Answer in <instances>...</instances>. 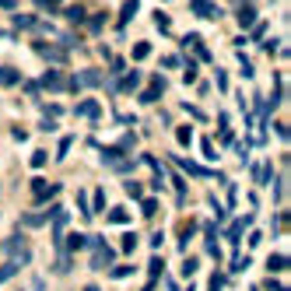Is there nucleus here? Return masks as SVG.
I'll list each match as a JSON object with an SVG mask.
<instances>
[{
  "label": "nucleus",
  "instance_id": "1",
  "mask_svg": "<svg viewBox=\"0 0 291 291\" xmlns=\"http://www.w3.org/2000/svg\"><path fill=\"white\" fill-rule=\"evenodd\" d=\"M0 253H11V260H18V263H28V260H32V249L25 245V235H21V232L11 235L7 242H0Z\"/></svg>",
  "mask_w": 291,
  "mask_h": 291
},
{
  "label": "nucleus",
  "instance_id": "2",
  "mask_svg": "<svg viewBox=\"0 0 291 291\" xmlns=\"http://www.w3.org/2000/svg\"><path fill=\"white\" fill-rule=\"evenodd\" d=\"M92 249H95V256H92V270H102V267L112 263V249L105 245V239H95Z\"/></svg>",
  "mask_w": 291,
  "mask_h": 291
},
{
  "label": "nucleus",
  "instance_id": "3",
  "mask_svg": "<svg viewBox=\"0 0 291 291\" xmlns=\"http://www.w3.org/2000/svg\"><path fill=\"white\" fill-rule=\"evenodd\" d=\"M35 85H39V92H63V88H67V81H63L60 70H49L43 81H35Z\"/></svg>",
  "mask_w": 291,
  "mask_h": 291
},
{
  "label": "nucleus",
  "instance_id": "4",
  "mask_svg": "<svg viewBox=\"0 0 291 291\" xmlns=\"http://www.w3.org/2000/svg\"><path fill=\"white\" fill-rule=\"evenodd\" d=\"M35 49H39V56L49 60V63H67V49H56L49 43H35Z\"/></svg>",
  "mask_w": 291,
  "mask_h": 291
},
{
  "label": "nucleus",
  "instance_id": "5",
  "mask_svg": "<svg viewBox=\"0 0 291 291\" xmlns=\"http://www.w3.org/2000/svg\"><path fill=\"white\" fill-rule=\"evenodd\" d=\"M60 186H49V183H43V179H32V196H35V203H46V200H53V193H56Z\"/></svg>",
  "mask_w": 291,
  "mask_h": 291
},
{
  "label": "nucleus",
  "instance_id": "6",
  "mask_svg": "<svg viewBox=\"0 0 291 291\" xmlns=\"http://www.w3.org/2000/svg\"><path fill=\"white\" fill-rule=\"evenodd\" d=\"M60 211H63V207H49V211H39V214H28V218H25V225H28V228H43V225H46L49 218H56Z\"/></svg>",
  "mask_w": 291,
  "mask_h": 291
},
{
  "label": "nucleus",
  "instance_id": "7",
  "mask_svg": "<svg viewBox=\"0 0 291 291\" xmlns=\"http://www.w3.org/2000/svg\"><path fill=\"white\" fill-rule=\"evenodd\" d=\"M161 92H165V77H154L151 85H147V92L141 95V102H144V105H151V102H158V98H161Z\"/></svg>",
  "mask_w": 291,
  "mask_h": 291
},
{
  "label": "nucleus",
  "instance_id": "8",
  "mask_svg": "<svg viewBox=\"0 0 291 291\" xmlns=\"http://www.w3.org/2000/svg\"><path fill=\"white\" fill-rule=\"evenodd\" d=\"M137 7H141V0H127V4H123V11H119V21H116V25H119V32H123V28H127V25L134 21Z\"/></svg>",
  "mask_w": 291,
  "mask_h": 291
},
{
  "label": "nucleus",
  "instance_id": "9",
  "mask_svg": "<svg viewBox=\"0 0 291 291\" xmlns=\"http://www.w3.org/2000/svg\"><path fill=\"white\" fill-rule=\"evenodd\" d=\"M77 116H85V119H98V116H102V109H98V102H95V98H85V102L77 105Z\"/></svg>",
  "mask_w": 291,
  "mask_h": 291
},
{
  "label": "nucleus",
  "instance_id": "10",
  "mask_svg": "<svg viewBox=\"0 0 291 291\" xmlns=\"http://www.w3.org/2000/svg\"><path fill=\"white\" fill-rule=\"evenodd\" d=\"M18 81H21V74H18V67H0V85H4V88H14L18 85Z\"/></svg>",
  "mask_w": 291,
  "mask_h": 291
},
{
  "label": "nucleus",
  "instance_id": "11",
  "mask_svg": "<svg viewBox=\"0 0 291 291\" xmlns=\"http://www.w3.org/2000/svg\"><path fill=\"white\" fill-rule=\"evenodd\" d=\"M21 267H25V263H18V260H7L4 267H0V284H4V281H11V277H14Z\"/></svg>",
  "mask_w": 291,
  "mask_h": 291
},
{
  "label": "nucleus",
  "instance_id": "12",
  "mask_svg": "<svg viewBox=\"0 0 291 291\" xmlns=\"http://www.w3.org/2000/svg\"><path fill=\"white\" fill-rule=\"evenodd\" d=\"M137 85H141V74H137V70H130L127 77L119 81V92H137Z\"/></svg>",
  "mask_w": 291,
  "mask_h": 291
},
{
  "label": "nucleus",
  "instance_id": "13",
  "mask_svg": "<svg viewBox=\"0 0 291 291\" xmlns=\"http://www.w3.org/2000/svg\"><path fill=\"white\" fill-rule=\"evenodd\" d=\"M179 169H183V172H190V176H211L207 169H200V165H196V161H190V158H179Z\"/></svg>",
  "mask_w": 291,
  "mask_h": 291
},
{
  "label": "nucleus",
  "instance_id": "14",
  "mask_svg": "<svg viewBox=\"0 0 291 291\" xmlns=\"http://www.w3.org/2000/svg\"><path fill=\"white\" fill-rule=\"evenodd\" d=\"M127 221H130L127 207H112V211H109V225H127Z\"/></svg>",
  "mask_w": 291,
  "mask_h": 291
},
{
  "label": "nucleus",
  "instance_id": "15",
  "mask_svg": "<svg viewBox=\"0 0 291 291\" xmlns=\"http://www.w3.org/2000/svg\"><path fill=\"white\" fill-rule=\"evenodd\" d=\"M14 25H18V28H46L43 21L32 18V14H18V18H14Z\"/></svg>",
  "mask_w": 291,
  "mask_h": 291
},
{
  "label": "nucleus",
  "instance_id": "16",
  "mask_svg": "<svg viewBox=\"0 0 291 291\" xmlns=\"http://www.w3.org/2000/svg\"><path fill=\"white\" fill-rule=\"evenodd\" d=\"M85 245H88V239H85V235H77V232H74V235H67V253H77V249H85Z\"/></svg>",
  "mask_w": 291,
  "mask_h": 291
},
{
  "label": "nucleus",
  "instance_id": "17",
  "mask_svg": "<svg viewBox=\"0 0 291 291\" xmlns=\"http://www.w3.org/2000/svg\"><path fill=\"white\" fill-rule=\"evenodd\" d=\"M193 11L196 14H207V18H218V7H211L207 0H193Z\"/></svg>",
  "mask_w": 291,
  "mask_h": 291
},
{
  "label": "nucleus",
  "instance_id": "18",
  "mask_svg": "<svg viewBox=\"0 0 291 291\" xmlns=\"http://www.w3.org/2000/svg\"><path fill=\"white\" fill-rule=\"evenodd\" d=\"M253 179H256V183H267V179H270V165H267V161L253 165Z\"/></svg>",
  "mask_w": 291,
  "mask_h": 291
},
{
  "label": "nucleus",
  "instance_id": "19",
  "mask_svg": "<svg viewBox=\"0 0 291 291\" xmlns=\"http://www.w3.org/2000/svg\"><path fill=\"white\" fill-rule=\"evenodd\" d=\"M207 256H218V239H214V225H207Z\"/></svg>",
  "mask_w": 291,
  "mask_h": 291
},
{
  "label": "nucleus",
  "instance_id": "20",
  "mask_svg": "<svg viewBox=\"0 0 291 291\" xmlns=\"http://www.w3.org/2000/svg\"><path fill=\"white\" fill-rule=\"evenodd\" d=\"M32 4H35V7H43V11H49V14H53V11H60V7H63V0H32Z\"/></svg>",
  "mask_w": 291,
  "mask_h": 291
},
{
  "label": "nucleus",
  "instance_id": "21",
  "mask_svg": "<svg viewBox=\"0 0 291 291\" xmlns=\"http://www.w3.org/2000/svg\"><path fill=\"white\" fill-rule=\"evenodd\" d=\"M63 225H67V214L60 211V214H56V221H53V239H56V242L63 239Z\"/></svg>",
  "mask_w": 291,
  "mask_h": 291
},
{
  "label": "nucleus",
  "instance_id": "22",
  "mask_svg": "<svg viewBox=\"0 0 291 291\" xmlns=\"http://www.w3.org/2000/svg\"><path fill=\"white\" fill-rule=\"evenodd\" d=\"M267 267H270V270H284V267H288V256H281V253H274V256L267 260Z\"/></svg>",
  "mask_w": 291,
  "mask_h": 291
},
{
  "label": "nucleus",
  "instance_id": "23",
  "mask_svg": "<svg viewBox=\"0 0 291 291\" xmlns=\"http://www.w3.org/2000/svg\"><path fill=\"white\" fill-rule=\"evenodd\" d=\"M123 253H134V249H137V235H123Z\"/></svg>",
  "mask_w": 291,
  "mask_h": 291
},
{
  "label": "nucleus",
  "instance_id": "24",
  "mask_svg": "<svg viewBox=\"0 0 291 291\" xmlns=\"http://www.w3.org/2000/svg\"><path fill=\"white\" fill-rule=\"evenodd\" d=\"M239 21H242V25H253V7H249V4H242V11H239Z\"/></svg>",
  "mask_w": 291,
  "mask_h": 291
},
{
  "label": "nucleus",
  "instance_id": "25",
  "mask_svg": "<svg viewBox=\"0 0 291 291\" xmlns=\"http://www.w3.org/2000/svg\"><path fill=\"white\" fill-rule=\"evenodd\" d=\"M147 53H151V46H147V43H137V46H134V60H144Z\"/></svg>",
  "mask_w": 291,
  "mask_h": 291
},
{
  "label": "nucleus",
  "instance_id": "26",
  "mask_svg": "<svg viewBox=\"0 0 291 291\" xmlns=\"http://www.w3.org/2000/svg\"><path fill=\"white\" fill-rule=\"evenodd\" d=\"M161 270H165V263L154 256V260H151V281H158V277H161Z\"/></svg>",
  "mask_w": 291,
  "mask_h": 291
},
{
  "label": "nucleus",
  "instance_id": "27",
  "mask_svg": "<svg viewBox=\"0 0 291 291\" xmlns=\"http://www.w3.org/2000/svg\"><path fill=\"white\" fill-rule=\"evenodd\" d=\"M203 154H207V158H211V161H218V147H214L211 141H207V137H203Z\"/></svg>",
  "mask_w": 291,
  "mask_h": 291
},
{
  "label": "nucleus",
  "instance_id": "28",
  "mask_svg": "<svg viewBox=\"0 0 291 291\" xmlns=\"http://www.w3.org/2000/svg\"><path fill=\"white\" fill-rule=\"evenodd\" d=\"M67 18L70 21H85V7H67Z\"/></svg>",
  "mask_w": 291,
  "mask_h": 291
},
{
  "label": "nucleus",
  "instance_id": "29",
  "mask_svg": "<svg viewBox=\"0 0 291 291\" xmlns=\"http://www.w3.org/2000/svg\"><path fill=\"white\" fill-rule=\"evenodd\" d=\"M92 203H95V211H105V193H102V190H95Z\"/></svg>",
  "mask_w": 291,
  "mask_h": 291
},
{
  "label": "nucleus",
  "instance_id": "30",
  "mask_svg": "<svg viewBox=\"0 0 291 291\" xmlns=\"http://www.w3.org/2000/svg\"><path fill=\"white\" fill-rule=\"evenodd\" d=\"M43 165H46V151H35L32 154V169H43Z\"/></svg>",
  "mask_w": 291,
  "mask_h": 291
},
{
  "label": "nucleus",
  "instance_id": "31",
  "mask_svg": "<svg viewBox=\"0 0 291 291\" xmlns=\"http://www.w3.org/2000/svg\"><path fill=\"white\" fill-rule=\"evenodd\" d=\"M154 25H158V32H169V18H165V14H161V11H158V14H154Z\"/></svg>",
  "mask_w": 291,
  "mask_h": 291
},
{
  "label": "nucleus",
  "instance_id": "32",
  "mask_svg": "<svg viewBox=\"0 0 291 291\" xmlns=\"http://www.w3.org/2000/svg\"><path fill=\"white\" fill-rule=\"evenodd\" d=\"M141 207H144V218H151V214H154V211H158V203H154V200H144V203H141Z\"/></svg>",
  "mask_w": 291,
  "mask_h": 291
},
{
  "label": "nucleus",
  "instance_id": "33",
  "mask_svg": "<svg viewBox=\"0 0 291 291\" xmlns=\"http://www.w3.org/2000/svg\"><path fill=\"white\" fill-rule=\"evenodd\" d=\"M130 274H134V267H116V270H112L116 281H119V277H130Z\"/></svg>",
  "mask_w": 291,
  "mask_h": 291
},
{
  "label": "nucleus",
  "instance_id": "34",
  "mask_svg": "<svg viewBox=\"0 0 291 291\" xmlns=\"http://www.w3.org/2000/svg\"><path fill=\"white\" fill-rule=\"evenodd\" d=\"M176 134H179V144H190V134H193V130H190V127H179Z\"/></svg>",
  "mask_w": 291,
  "mask_h": 291
},
{
  "label": "nucleus",
  "instance_id": "35",
  "mask_svg": "<svg viewBox=\"0 0 291 291\" xmlns=\"http://www.w3.org/2000/svg\"><path fill=\"white\" fill-rule=\"evenodd\" d=\"M67 270H70V260L60 256V260H56V274H67Z\"/></svg>",
  "mask_w": 291,
  "mask_h": 291
},
{
  "label": "nucleus",
  "instance_id": "36",
  "mask_svg": "<svg viewBox=\"0 0 291 291\" xmlns=\"http://www.w3.org/2000/svg\"><path fill=\"white\" fill-rule=\"evenodd\" d=\"M70 144H74V141H70V137H63V141H60V151H56V154H60V158H63V154H67V151H70Z\"/></svg>",
  "mask_w": 291,
  "mask_h": 291
},
{
  "label": "nucleus",
  "instance_id": "37",
  "mask_svg": "<svg viewBox=\"0 0 291 291\" xmlns=\"http://www.w3.org/2000/svg\"><path fill=\"white\" fill-rule=\"evenodd\" d=\"M193 232H196V225H186V228H183V245L193 239Z\"/></svg>",
  "mask_w": 291,
  "mask_h": 291
},
{
  "label": "nucleus",
  "instance_id": "38",
  "mask_svg": "<svg viewBox=\"0 0 291 291\" xmlns=\"http://www.w3.org/2000/svg\"><path fill=\"white\" fill-rule=\"evenodd\" d=\"M0 7H4V11H14V7H18V0H0Z\"/></svg>",
  "mask_w": 291,
  "mask_h": 291
},
{
  "label": "nucleus",
  "instance_id": "39",
  "mask_svg": "<svg viewBox=\"0 0 291 291\" xmlns=\"http://www.w3.org/2000/svg\"><path fill=\"white\" fill-rule=\"evenodd\" d=\"M85 291H98V288H95V284H88V288H85Z\"/></svg>",
  "mask_w": 291,
  "mask_h": 291
}]
</instances>
